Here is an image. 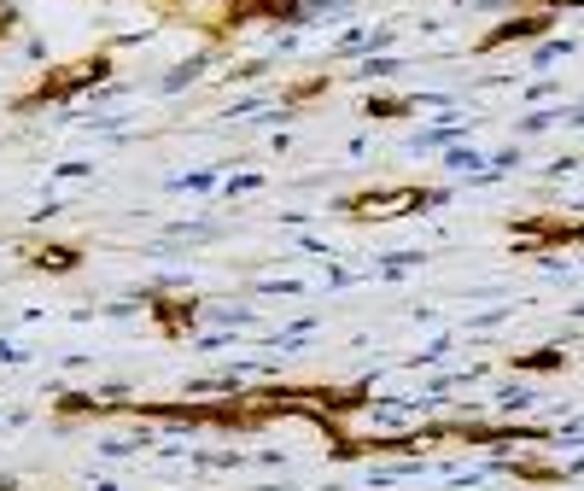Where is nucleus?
Returning <instances> with one entry per match:
<instances>
[{
    "mask_svg": "<svg viewBox=\"0 0 584 491\" xmlns=\"http://www.w3.org/2000/svg\"><path fill=\"white\" fill-rule=\"evenodd\" d=\"M432 199H438L432 188H386V194H351L345 211L357 222H398V217H415Z\"/></svg>",
    "mask_w": 584,
    "mask_h": 491,
    "instance_id": "obj_1",
    "label": "nucleus"
},
{
    "mask_svg": "<svg viewBox=\"0 0 584 491\" xmlns=\"http://www.w3.org/2000/svg\"><path fill=\"white\" fill-rule=\"evenodd\" d=\"M106 71H112V59H106V53H94V59H82V65H65V71L41 76V88H30L24 100H18V112H35V106H48V100H65V94L82 88V82H100Z\"/></svg>",
    "mask_w": 584,
    "mask_h": 491,
    "instance_id": "obj_2",
    "label": "nucleus"
},
{
    "mask_svg": "<svg viewBox=\"0 0 584 491\" xmlns=\"http://www.w3.org/2000/svg\"><path fill=\"white\" fill-rule=\"evenodd\" d=\"M153 311H158V322H164V334H181V327L194 322V299H187V304H181V299H158Z\"/></svg>",
    "mask_w": 584,
    "mask_h": 491,
    "instance_id": "obj_3",
    "label": "nucleus"
},
{
    "mask_svg": "<svg viewBox=\"0 0 584 491\" xmlns=\"http://www.w3.org/2000/svg\"><path fill=\"white\" fill-rule=\"evenodd\" d=\"M30 263L35 270H76V252L71 245H30Z\"/></svg>",
    "mask_w": 584,
    "mask_h": 491,
    "instance_id": "obj_4",
    "label": "nucleus"
},
{
    "mask_svg": "<svg viewBox=\"0 0 584 491\" xmlns=\"http://www.w3.org/2000/svg\"><path fill=\"white\" fill-rule=\"evenodd\" d=\"M509 468H514L520 480H532V485H555V480H561L550 462H532V457H509Z\"/></svg>",
    "mask_w": 584,
    "mask_h": 491,
    "instance_id": "obj_5",
    "label": "nucleus"
},
{
    "mask_svg": "<svg viewBox=\"0 0 584 491\" xmlns=\"http://www.w3.org/2000/svg\"><path fill=\"white\" fill-rule=\"evenodd\" d=\"M0 491H59V485H0Z\"/></svg>",
    "mask_w": 584,
    "mask_h": 491,
    "instance_id": "obj_6",
    "label": "nucleus"
},
{
    "mask_svg": "<svg viewBox=\"0 0 584 491\" xmlns=\"http://www.w3.org/2000/svg\"><path fill=\"white\" fill-rule=\"evenodd\" d=\"M578 7H584V0H578Z\"/></svg>",
    "mask_w": 584,
    "mask_h": 491,
    "instance_id": "obj_7",
    "label": "nucleus"
}]
</instances>
